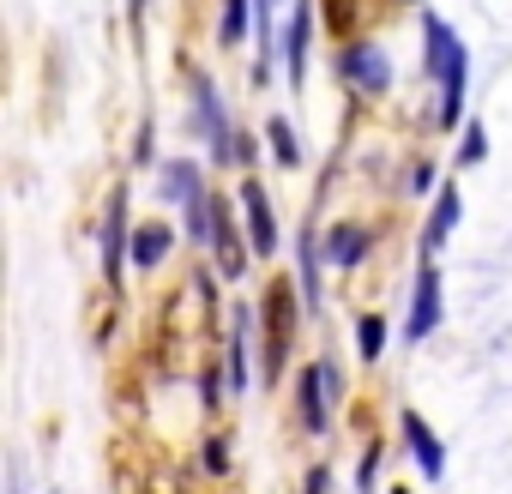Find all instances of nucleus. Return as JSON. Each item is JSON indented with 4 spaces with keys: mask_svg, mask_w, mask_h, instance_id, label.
Returning a JSON list of instances; mask_svg holds the SVG:
<instances>
[{
    "mask_svg": "<svg viewBox=\"0 0 512 494\" xmlns=\"http://www.w3.org/2000/svg\"><path fill=\"white\" fill-rule=\"evenodd\" d=\"M241 31H247V0H223V25H217V37H223V43H241Z\"/></svg>",
    "mask_w": 512,
    "mask_h": 494,
    "instance_id": "f3484780",
    "label": "nucleus"
},
{
    "mask_svg": "<svg viewBox=\"0 0 512 494\" xmlns=\"http://www.w3.org/2000/svg\"><path fill=\"white\" fill-rule=\"evenodd\" d=\"M356 344H362V356H368V362H380V350H386V326L368 314V320L356 326Z\"/></svg>",
    "mask_w": 512,
    "mask_h": 494,
    "instance_id": "a211bd4d",
    "label": "nucleus"
},
{
    "mask_svg": "<svg viewBox=\"0 0 512 494\" xmlns=\"http://www.w3.org/2000/svg\"><path fill=\"white\" fill-rule=\"evenodd\" d=\"M404 440H410V452H416V464H422L428 476H440V470H446V446L428 434V422H422L416 410H404Z\"/></svg>",
    "mask_w": 512,
    "mask_h": 494,
    "instance_id": "9d476101",
    "label": "nucleus"
},
{
    "mask_svg": "<svg viewBox=\"0 0 512 494\" xmlns=\"http://www.w3.org/2000/svg\"><path fill=\"white\" fill-rule=\"evenodd\" d=\"M422 43H428V73L440 79V115L434 121H458L464 109V43L440 25V19H422Z\"/></svg>",
    "mask_w": 512,
    "mask_h": 494,
    "instance_id": "f257e3e1",
    "label": "nucleus"
},
{
    "mask_svg": "<svg viewBox=\"0 0 512 494\" xmlns=\"http://www.w3.org/2000/svg\"><path fill=\"white\" fill-rule=\"evenodd\" d=\"M308 494H326V470H308Z\"/></svg>",
    "mask_w": 512,
    "mask_h": 494,
    "instance_id": "412c9836",
    "label": "nucleus"
},
{
    "mask_svg": "<svg viewBox=\"0 0 512 494\" xmlns=\"http://www.w3.org/2000/svg\"><path fill=\"white\" fill-rule=\"evenodd\" d=\"M362 254H368V229H362V223H338V229L326 235V260H332V266H356Z\"/></svg>",
    "mask_w": 512,
    "mask_h": 494,
    "instance_id": "9b49d317",
    "label": "nucleus"
},
{
    "mask_svg": "<svg viewBox=\"0 0 512 494\" xmlns=\"http://www.w3.org/2000/svg\"><path fill=\"white\" fill-rule=\"evenodd\" d=\"M241 205H247V229H253V254H272L278 247V223H272V199H266V187L260 181H241Z\"/></svg>",
    "mask_w": 512,
    "mask_h": 494,
    "instance_id": "423d86ee",
    "label": "nucleus"
},
{
    "mask_svg": "<svg viewBox=\"0 0 512 494\" xmlns=\"http://www.w3.org/2000/svg\"><path fill=\"white\" fill-rule=\"evenodd\" d=\"M229 386L247 392V314L235 320V338H229Z\"/></svg>",
    "mask_w": 512,
    "mask_h": 494,
    "instance_id": "2eb2a0df",
    "label": "nucleus"
},
{
    "mask_svg": "<svg viewBox=\"0 0 512 494\" xmlns=\"http://www.w3.org/2000/svg\"><path fill=\"white\" fill-rule=\"evenodd\" d=\"M434 320H440V272H434V266H422V272H416V308H410L404 338H410V344H422V338L434 332Z\"/></svg>",
    "mask_w": 512,
    "mask_h": 494,
    "instance_id": "0eeeda50",
    "label": "nucleus"
},
{
    "mask_svg": "<svg viewBox=\"0 0 512 494\" xmlns=\"http://www.w3.org/2000/svg\"><path fill=\"white\" fill-rule=\"evenodd\" d=\"M452 223H458V187H440V199H434V223H428V254L452 235Z\"/></svg>",
    "mask_w": 512,
    "mask_h": 494,
    "instance_id": "4468645a",
    "label": "nucleus"
},
{
    "mask_svg": "<svg viewBox=\"0 0 512 494\" xmlns=\"http://www.w3.org/2000/svg\"><path fill=\"white\" fill-rule=\"evenodd\" d=\"M356 25V0H326V31L338 37V31H350Z\"/></svg>",
    "mask_w": 512,
    "mask_h": 494,
    "instance_id": "6ab92c4d",
    "label": "nucleus"
},
{
    "mask_svg": "<svg viewBox=\"0 0 512 494\" xmlns=\"http://www.w3.org/2000/svg\"><path fill=\"white\" fill-rule=\"evenodd\" d=\"M290 332H296V290L278 278V284H272V296H266V374H278V368H284Z\"/></svg>",
    "mask_w": 512,
    "mask_h": 494,
    "instance_id": "f03ea898",
    "label": "nucleus"
},
{
    "mask_svg": "<svg viewBox=\"0 0 512 494\" xmlns=\"http://www.w3.org/2000/svg\"><path fill=\"white\" fill-rule=\"evenodd\" d=\"M482 157H488V133H482V127H470V133H464V145H458V163H482Z\"/></svg>",
    "mask_w": 512,
    "mask_h": 494,
    "instance_id": "aec40b11",
    "label": "nucleus"
},
{
    "mask_svg": "<svg viewBox=\"0 0 512 494\" xmlns=\"http://www.w3.org/2000/svg\"><path fill=\"white\" fill-rule=\"evenodd\" d=\"M127 193H115L109 199V217H103V266H109V278H121V260H127Z\"/></svg>",
    "mask_w": 512,
    "mask_h": 494,
    "instance_id": "1a4fd4ad",
    "label": "nucleus"
},
{
    "mask_svg": "<svg viewBox=\"0 0 512 494\" xmlns=\"http://www.w3.org/2000/svg\"><path fill=\"white\" fill-rule=\"evenodd\" d=\"M193 103H199V127H205V139H211L217 163H235L241 139L229 133V115H223V103H217V91H211V79H205V73H193Z\"/></svg>",
    "mask_w": 512,
    "mask_h": 494,
    "instance_id": "7ed1b4c3",
    "label": "nucleus"
},
{
    "mask_svg": "<svg viewBox=\"0 0 512 494\" xmlns=\"http://www.w3.org/2000/svg\"><path fill=\"white\" fill-rule=\"evenodd\" d=\"M296 392H302V422L320 434V428L332 422V404H338V368H332V362H314V368L296 380Z\"/></svg>",
    "mask_w": 512,
    "mask_h": 494,
    "instance_id": "20e7f679",
    "label": "nucleus"
},
{
    "mask_svg": "<svg viewBox=\"0 0 512 494\" xmlns=\"http://www.w3.org/2000/svg\"><path fill=\"white\" fill-rule=\"evenodd\" d=\"M266 139H272V151H278V163H284V169H296V163H302V145H296V133H290L284 121H266Z\"/></svg>",
    "mask_w": 512,
    "mask_h": 494,
    "instance_id": "dca6fc26",
    "label": "nucleus"
},
{
    "mask_svg": "<svg viewBox=\"0 0 512 494\" xmlns=\"http://www.w3.org/2000/svg\"><path fill=\"white\" fill-rule=\"evenodd\" d=\"M338 73H344L356 91H368V97H380V91L392 85V67H386V55H380L374 43H350V49L338 55Z\"/></svg>",
    "mask_w": 512,
    "mask_h": 494,
    "instance_id": "39448f33",
    "label": "nucleus"
},
{
    "mask_svg": "<svg viewBox=\"0 0 512 494\" xmlns=\"http://www.w3.org/2000/svg\"><path fill=\"white\" fill-rule=\"evenodd\" d=\"M211 247H217V266H223V278H241V266H247V254H253V247H241V235H235V217H229V205H223V199H217Z\"/></svg>",
    "mask_w": 512,
    "mask_h": 494,
    "instance_id": "6e6552de",
    "label": "nucleus"
},
{
    "mask_svg": "<svg viewBox=\"0 0 512 494\" xmlns=\"http://www.w3.org/2000/svg\"><path fill=\"white\" fill-rule=\"evenodd\" d=\"M163 254H169V229H163V223L133 229V247H127V260H133V266H157Z\"/></svg>",
    "mask_w": 512,
    "mask_h": 494,
    "instance_id": "f8f14e48",
    "label": "nucleus"
},
{
    "mask_svg": "<svg viewBox=\"0 0 512 494\" xmlns=\"http://www.w3.org/2000/svg\"><path fill=\"white\" fill-rule=\"evenodd\" d=\"M308 7H296L290 13V37H284V49H290V85H302V61H308Z\"/></svg>",
    "mask_w": 512,
    "mask_h": 494,
    "instance_id": "ddd939ff",
    "label": "nucleus"
}]
</instances>
